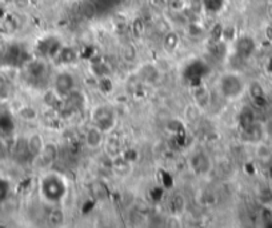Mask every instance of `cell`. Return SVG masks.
<instances>
[{
    "label": "cell",
    "instance_id": "6da1fadb",
    "mask_svg": "<svg viewBox=\"0 0 272 228\" xmlns=\"http://www.w3.org/2000/svg\"><path fill=\"white\" fill-rule=\"evenodd\" d=\"M244 89V84L240 80L239 76L234 73H227L220 79V92H223L224 98L228 99H236Z\"/></svg>",
    "mask_w": 272,
    "mask_h": 228
},
{
    "label": "cell",
    "instance_id": "7a4b0ae2",
    "mask_svg": "<svg viewBox=\"0 0 272 228\" xmlns=\"http://www.w3.org/2000/svg\"><path fill=\"white\" fill-rule=\"evenodd\" d=\"M73 84H75V80L70 73H59L55 79V91L57 95H68L70 92H72Z\"/></svg>",
    "mask_w": 272,
    "mask_h": 228
},
{
    "label": "cell",
    "instance_id": "3957f363",
    "mask_svg": "<svg viewBox=\"0 0 272 228\" xmlns=\"http://www.w3.org/2000/svg\"><path fill=\"white\" fill-rule=\"evenodd\" d=\"M86 144L90 148H98L103 144V131L99 127H91L86 134Z\"/></svg>",
    "mask_w": 272,
    "mask_h": 228
},
{
    "label": "cell",
    "instance_id": "277c9868",
    "mask_svg": "<svg viewBox=\"0 0 272 228\" xmlns=\"http://www.w3.org/2000/svg\"><path fill=\"white\" fill-rule=\"evenodd\" d=\"M27 148H28V155L32 156V158H39V155L42 154L44 148V143L42 136L35 134L27 140Z\"/></svg>",
    "mask_w": 272,
    "mask_h": 228
},
{
    "label": "cell",
    "instance_id": "5b68a950",
    "mask_svg": "<svg viewBox=\"0 0 272 228\" xmlns=\"http://www.w3.org/2000/svg\"><path fill=\"white\" fill-rule=\"evenodd\" d=\"M57 155H59V151H57L56 144H53V143H47L44 144V148L42 151V154L39 155V158L42 159L44 162V164H51L57 159Z\"/></svg>",
    "mask_w": 272,
    "mask_h": 228
},
{
    "label": "cell",
    "instance_id": "8992f818",
    "mask_svg": "<svg viewBox=\"0 0 272 228\" xmlns=\"http://www.w3.org/2000/svg\"><path fill=\"white\" fill-rule=\"evenodd\" d=\"M192 165L195 171H198L199 174H204L209 169V159L204 154H199L193 158Z\"/></svg>",
    "mask_w": 272,
    "mask_h": 228
},
{
    "label": "cell",
    "instance_id": "52a82bcc",
    "mask_svg": "<svg viewBox=\"0 0 272 228\" xmlns=\"http://www.w3.org/2000/svg\"><path fill=\"white\" fill-rule=\"evenodd\" d=\"M254 48H255V44L249 37H244V39H240V42L238 43V51L242 56H249L252 53Z\"/></svg>",
    "mask_w": 272,
    "mask_h": 228
},
{
    "label": "cell",
    "instance_id": "ba28073f",
    "mask_svg": "<svg viewBox=\"0 0 272 228\" xmlns=\"http://www.w3.org/2000/svg\"><path fill=\"white\" fill-rule=\"evenodd\" d=\"M66 220L64 218V212L62 208H55L50 212V215H48V223L51 225H55V227H59L62 225Z\"/></svg>",
    "mask_w": 272,
    "mask_h": 228
},
{
    "label": "cell",
    "instance_id": "9c48e42d",
    "mask_svg": "<svg viewBox=\"0 0 272 228\" xmlns=\"http://www.w3.org/2000/svg\"><path fill=\"white\" fill-rule=\"evenodd\" d=\"M163 46L166 48L167 52H173V51L178 48L179 46V39L176 36V33L168 32L164 37V42H163Z\"/></svg>",
    "mask_w": 272,
    "mask_h": 228
},
{
    "label": "cell",
    "instance_id": "30bf717a",
    "mask_svg": "<svg viewBox=\"0 0 272 228\" xmlns=\"http://www.w3.org/2000/svg\"><path fill=\"white\" fill-rule=\"evenodd\" d=\"M172 207L175 210V214H183L186 208V199L182 194H176L172 199Z\"/></svg>",
    "mask_w": 272,
    "mask_h": 228
},
{
    "label": "cell",
    "instance_id": "8fae6325",
    "mask_svg": "<svg viewBox=\"0 0 272 228\" xmlns=\"http://www.w3.org/2000/svg\"><path fill=\"white\" fill-rule=\"evenodd\" d=\"M249 92L252 95L254 99H260L264 96V91H263V87L260 86L259 83H251V86H249Z\"/></svg>",
    "mask_w": 272,
    "mask_h": 228
},
{
    "label": "cell",
    "instance_id": "7c38bea8",
    "mask_svg": "<svg viewBox=\"0 0 272 228\" xmlns=\"http://www.w3.org/2000/svg\"><path fill=\"white\" fill-rule=\"evenodd\" d=\"M20 115H22V118H23V119L33 120L35 118H36V111H35L33 108H30V107H26L23 111H20Z\"/></svg>",
    "mask_w": 272,
    "mask_h": 228
},
{
    "label": "cell",
    "instance_id": "4fadbf2b",
    "mask_svg": "<svg viewBox=\"0 0 272 228\" xmlns=\"http://www.w3.org/2000/svg\"><path fill=\"white\" fill-rule=\"evenodd\" d=\"M8 189H10L8 183H7L4 179H0V202L7 198V195H8Z\"/></svg>",
    "mask_w": 272,
    "mask_h": 228
},
{
    "label": "cell",
    "instance_id": "5bb4252c",
    "mask_svg": "<svg viewBox=\"0 0 272 228\" xmlns=\"http://www.w3.org/2000/svg\"><path fill=\"white\" fill-rule=\"evenodd\" d=\"M44 2H46V4H48V6H52L56 0H44Z\"/></svg>",
    "mask_w": 272,
    "mask_h": 228
}]
</instances>
